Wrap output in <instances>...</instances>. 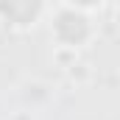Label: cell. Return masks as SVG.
Returning <instances> with one entry per match:
<instances>
[{
	"label": "cell",
	"mask_w": 120,
	"mask_h": 120,
	"mask_svg": "<svg viewBox=\"0 0 120 120\" xmlns=\"http://www.w3.org/2000/svg\"><path fill=\"white\" fill-rule=\"evenodd\" d=\"M56 31L64 42H81L87 36V20L81 14H73V11H64L56 22Z\"/></svg>",
	"instance_id": "cell-1"
},
{
	"label": "cell",
	"mask_w": 120,
	"mask_h": 120,
	"mask_svg": "<svg viewBox=\"0 0 120 120\" xmlns=\"http://www.w3.org/2000/svg\"><path fill=\"white\" fill-rule=\"evenodd\" d=\"M0 11L11 22H28L39 11V0H0Z\"/></svg>",
	"instance_id": "cell-2"
},
{
	"label": "cell",
	"mask_w": 120,
	"mask_h": 120,
	"mask_svg": "<svg viewBox=\"0 0 120 120\" xmlns=\"http://www.w3.org/2000/svg\"><path fill=\"white\" fill-rule=\"evenodd\" d=\"M78 3H92V0H78Z\"/></svg>",
	"instance_id": "cell-3"
}]
</instances>
